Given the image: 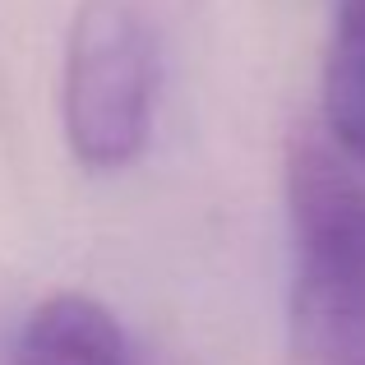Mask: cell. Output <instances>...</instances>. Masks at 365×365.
Listing matches in <instances>:
<instances>
[{"instance_id":"2","label":"cell","mask_w":365,"mask_h":365,"mask_svg":"<svg viewBox=\"0 0 365 365\" xmlns=\"http://www.w3.org/2000/svg\"><path fill=\"white\" fill-rule=\"evenodd\" d=\"M162 93V28L143 0H79L65 37L61 125L88 171H120L148 148Z\"/></svg>"},{"instance_id":"4","label":"cell","mask_w":365,"mask_h":365,"mask_svg":"<svg viewBox=\"0 0 365 365\" xmlns=\"http://www.w3.org/2000/svg\"><path fill=\"white\" fill-rule=\"evenodd\" d=\"M324 130L365 167V0H342L324 46Z\"/></svg>"},{"instance_id":"1","label":"cell","mask_w":365,"mask_h":365,"mask_svg":"<svg viewBox=\"0 0 365 365\" xmlns=\"http://www.w3.org/2000/svg\"><path fill=\"white\" fill-rule=\"evenodd\" d=\"M287 213L296 365H365V167L301 130L287 148Z\"/></svg>"},{"instance_id":"3","label":"cell","mask_w":365,"mask_h":365,"mask_svg":"<svg viewBox=\"0 0 365 365\" xmlns=\"http://www.w3.org/2000/svg\"><path fill=\"white\" fill-rule=\"evenodd\" d=\"M9 365H139L120 319L83 292H56L28 314Z\"/></svg>"}]
</instances>
